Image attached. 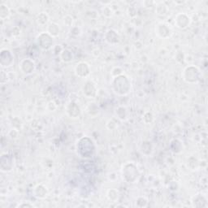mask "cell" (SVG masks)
<instances>
[{
    "mask_svg": "<svg viewBox=\"0 0 208 208\" xmlns=\"http://www.w3.org/2000/svg\"><path fill=\"white\" fill-rule=\"evenodd\" d=\"M9 12L8 9L7 7V6L2 4L1 5V7H0V16H1V18L3 19V18H6L7 16H8Z\"/></svg>",
    "mask_w": 208,
    "mask_h": 208,
    "instance_id": "obj_2",
    "label": "cell"
},
{
    "mask_svg": "<svg viewBox=\"0 0 208 208\" xmlns=\"http://www.w3.org/2000/svg\"><path fill=\"white\" fill-rule=\"evenodd\" d=\"M76 72H77V74L78 76L81 77V73H83V77H86V75L89 73V69L88 67H87V64H86V63H80L77 67Z\"/></svg>",
    "mask_w": 208,
    "mask_h": 208,
    "instance_id": "obj_1",
    "label": "cell"
}]
</instances>
